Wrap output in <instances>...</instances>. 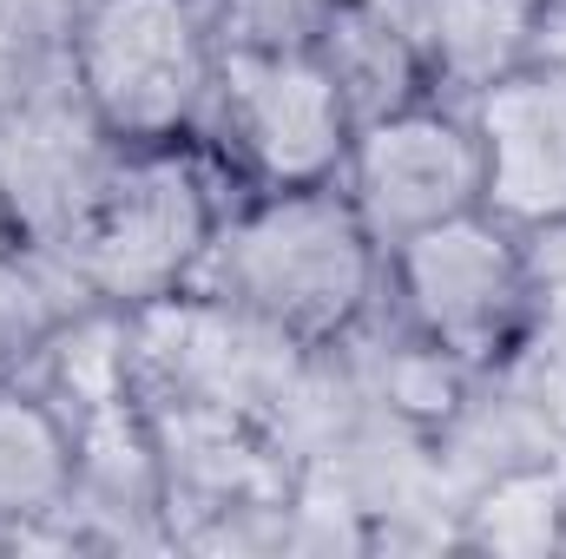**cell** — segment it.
I'll return each instance as SVG.
<instances>
[{
  "label": "cell",
  "instance_id": "cell-11",
  "mask_svg": "<svg viewBox=\"0 0 566 559\" xmlns=\"http://www.w3.org/2000/svg\"><path fill=\"white\" fill-rule=\"evenodd\" d=\"M416 53L441 99H474L547 46L541 0H369Z\"/></svg>",
  "mask_w": 566,
  "mask_h": 559
},
{
  "label": "cell",
  "instance_id": "cell-13",
  "mask_svg": "<svg viewBox=\"0 0 566 559\" xmlns=\"http://www.w3.org/2000/svg\"><path fill=\"white\" fill-rule=\"evenodd\" d=\"M86 303V289L53 251H33L0 231V382L33 376L46 342L66 329V316Z\"/></svg>",
  "mask_w": 566,
  "mask_h": 559
},
{
  "label": "cell",
  "instance_id": "cell-6",
  "mask_svg": "<svg viewBox=\"0 0 566 559\" xmlns=\"http://www.w3.org/2000/svg\"><path fill=\"white\" fill-rule=\"evenodd\" d=\"M119 145L86 113L73 73L40 86H0V231L66 257L99 191L113 184Z\"/></svg>",
  "mask_w": 566,
  "mask_h": 559
},
{
  "label": "cell",
  "instance_id": "cell-14",
  "mask_svg": "<svg viewBox=\"0 0 566 559\" xmlns=\"http://www.w3.org/2000/svg\"><path fill=\"white\" fill-rule=\"evenodd\" d=\"M86 0H0V86L66 80Z\"/></svg>",
  "mask_w": 566,
  "mask_h": 559
},
{
  "label": "cell",
  "instance_id": "cell-3",
  "mask_svg": "<svg viewBox=\"0 0 566 559\" xmlns=\"http://www.w3.org/2000/svg\"><path fill=\"white\" fill-rule=\"evenodd\" d=\"M382 316L448 362L494 376L541 323L534 244L494 211L428 224L382 257Z\"/></svg>",
  "mask_w": 566,
  "mask_h": 559
},
{
  "label": "cell",
  "instance_id": "cell-1",
  "mask_svg": "<svg viewBox=\"0 0 566 559\" xmlns=\"http://www.w3.org/2000/svg\"><path fill=\"white\" fill-rule=\"evenodd\" d=\"M191 289L296 349H336L382 309V244L363 231L343 184L244 191Z\"/></svg>",
  "mask_w": 566,
  "mask_h": 559
},
{
  "label": "cell",
  "instance_id": "cell-5",
  "mask_svg": "<svg viewBox=\"0 0 566 559\" xmlns=\"http://www.w3.org/2000/svg\"><path fill=\"white\" fill-rule=\"evenodd\" d=\"M349 139H356V119L310 46H296V53L224 46L198 145L218 158V171L231 178L238 198L336 184Z\"/></svg>",
  "mask_w": 566,
  "mask_h": 559
},
{
  "label": "cell",
  "instance_id": "cell-15",
  "mask_svg": "<svg viewBox=\"0 0 566 559\" xmlns=\"http://www.w3.org/2000/svg\"><path fill=\"white\" fill-rule=\"evenodd\" d=\"M349 0H211L218 40L224 46H258V53H296L316 46L323 27L343 13Z\"/></svg>",
  "mask_w": 566,
  "mask_h": 559
},
{
  "label": "cell",
  "instance_id": "cell-7",
  "mask_svg": "<svg viewBox=\"0 0 566 559\" xmlns=\"http://www.w3.org/2000/svg\"><path fill=\"white\" fill-rule=\"evenodd\" d=\"M336 184L356 204L363 231L382 244V257L428 224L481 211L488 171H481V139H474L468 106L461 99H422L409 113L356 126Z\"/></svg>",
  "mask_w": 566,
  "mask_h": 559
},
{
  "label": "cell",
  "instance_id": "cell-9",
  "mask_svg": "<svg viewBox=\"0 0 566 559\" xmlns=\"http://www.w3.org/2000/svg\"><path fill=\"white\" fill-rule=\"evenodd\" d=\"M73 434H80V467H73V500H66L73 553H133V547L178 553L151 409L139 395H126V402L80 415Z\"/></svg>",
  "mask_w": 566,
  "mask_h": 559
},
{
  "label": "cell",
  "instance_id": "cell-4",
  "mask_svg": "<svg viewBox=\"0 0 566 559\" xmlns=\"http://www.w3.org/2000/svg\"><path fill=\"white\" fill-rule=\"evenodd\" d=\"M211 0H86L73 33V86L119 151L198 139L218 86Z\"/></svg>",
  "mask_w": 566,
  "mask_h": 559
},
{
  "label": "cell",
  "instance_id": "cell-12",
  "mask_svg": "<svg viewBox=\"0 0 566 559\" xmlns=\"http://www.w3.org/2000/svg\"><path fill=\"white\" fill-rule=\"evenodd\" d=\"M310 53H316L323 73L336 80V93H343V106H349L356 126L389 119V113H409V106H422V99H441L434 80H428V66H422V53H416L369 0H349V7L323 27V40H316Z\"/></svg>",
  "mask_w": 566,
  "mask_h": 559
},
{
  "label": "cell",
  "instance_id": "cell-16",
  "mask_svg": "<svg viewBox=\"0 0 566 559\" xmlns=\"http://www.w3.org/2000/svg\"><path fill=\"white\" fill-rule=\"evenodd\" d=\"M541 13H547V46L541 53H566V0H541Z\"/></svg>",
  "mask_w": 566,
  "mask_h": 559
},
{
  "label": "cell",
  "instance_id": "cell-2",
  "mask_svg": "<svg viewBox=\"0 0 566 559\" xmlns=\"http://www.w3.org/2000/svg\"><path fill=\"white\" fill-rule=\"evenodd\" d=\"M231 198V178L198 139L119 151L113 184L99 191L86 231L60 264L86 289V303L145 309L198 283Z\"/></svg>",
  "mask_w": 566,
  "mask_h": 559
},
{
  "label": "cell",
  "instance_id": "cell-8",
  "mask_svg": "<svg viewBox=\"0 0 566 559\" xmlns=\"http://www.w3.org/2000/svg\"><path fill=\"white\" fill-rule=\"evenodd\" d=\"M481 139V171L501 224L521 238L566 224V53H534L461 99Z\"/></svg>",
  "mask_w": 566,
  "mask_h": 559
},
{
  "label": "cell",
  "instance_id": "cell-10",
  "mask_svg": "<svg viewBox=\"0 0 566 559\" xmlns=\"http://www.w3.org/2000/svg\"><path fill=\"white\" fill-rule=\"evenodd\" d=\"M80 434L73 415L33 382H0V553H73L66 500H73Z\"/></svg>",
  "mask_w": 566,
  "mask_h": 559
}]
</instances>
